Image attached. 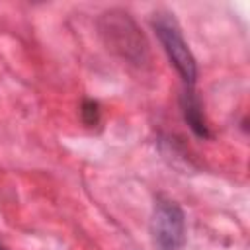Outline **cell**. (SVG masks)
Instances as JSON below:
<instances>
[{
	"instance_id": "6da1fadb",
	"label": "cell",
	"mask_w": 250,
	"mask_h": 250,
	"mask_svg": "<svg viewBox=\"0 0 250 250\" xmlns=\"http://www.w3.org/2000/svg\"><path fill=\"white\" fill-rule=\"evenodd\" d=\"M150 236L156 250H182L186 244V215L168 197H158L150 217Z\"/></svg>"
},
{
	"instance_id": "7a4b0ae2",
	"label": "cell",
	"mask_w": 250,
	"mask_h": 250,
	"mask_svg": "<svg viewBox=\"0 0 250 250\" xmlns=\"http://www.w3.org/2000/svg\"><path fill=\"white\" fill-rule=\"evenodd\" d=\"M154 16L156 18L152 20V25L162 43L164 53L168 55L170 62L174 64V68L178 70V74L182 76L186 86L191 88L197 78V64H195V59H193L188 43L182 37V31H180L176 20L170 18V14H154Z\"/></svg>"
},
{
	"instance_id": "3957f363",
	"label": "cell",
	"mask_w": 250,
	"mask_h": 250,
	"mask_svg": "<svg viewBox=\"0 0 250 250\" xmlns=\"http://www.w3.org/2000/svg\"><path fill=\"white\" fill-rule=\"evenodd\" d=\"M100 25H102V33L107 37V43L113 49H117L123 57L131 61H143V53L146 45L135 21L127 14L117 10L105 12Z\"/></svg>"
},
{
	"instance_id": "277c9868",
	"label": "cell",
	"mask_w": 250,
	"mask_h": 250,
	"mask_svg": "<svg viewBox=\"0 0 250 250\" xmlns=\"http://www.w3.org/2000/svg\"><path fill=\"white\" fill-rule=\"evenodd\" d=\"M182 107H184V117L188 121V125L191 127V131L199 137H207V125H205V119H203V113H201V107H199V102L197 98L193 96V92L188 88L184 92V100H182Z\"/></svg>"
},
{
	"instance_id": "5b68a950",
	"label": "cell",
	"mask_w": 250,
	"mask_h": 250,
	"mask_svg": "<svg viewBox=\"0 0 250 250\" xmlns=\"http://www.w3.org/2000/svg\"><path fill=\"white\" fill-rule=\"evenodd\" d=\"M0 250H6V248H4V244H0Z\"/></svg>"
}]
</instances>
